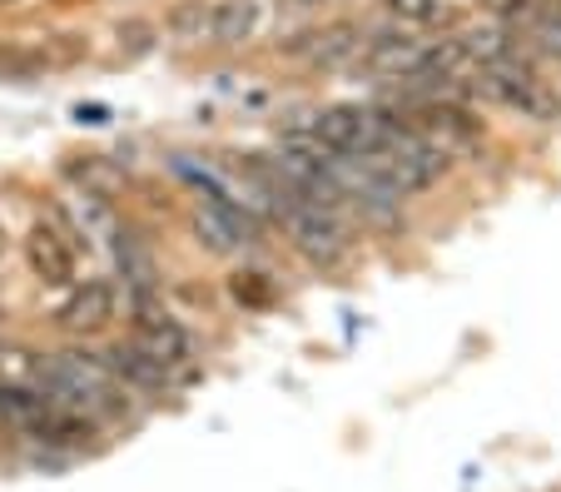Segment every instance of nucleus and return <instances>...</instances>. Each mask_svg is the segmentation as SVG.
Listing matches in <instances>:
<instances>
[{
	"mask_svg": "<svg viewBox=\"0 0 561 492\" xmlns=\"http://www.w3.org/2000/svg\"><path fill=\"white\" fill-rule=\"evenodd\" d=\"M388 115L403 129H413L427 150H437L443 160H467L488 145V119H477V110L462 95H433V90H408L398 105H388Z\"/></svg>",
	"mask_w": 561,
	"mask_h": 492,
	"instance_id": "obj_1",
	"label": "nucleus"
},
{
	"mask_svg": "<svg viewBox=\"0 0 561 492\" xmlns=\"http://www.w3.org/2000/svg\"><path fill=\"white\" fill-rule=\"evenodd\" d=\"M35 388L85 417H115V413H125V403H129V388L119 384V374L105 364V354H85V348L45 354L41 384Z\"/></svg>",
	"mask_w": 561,
	"mask_h": 492,
	"instance_id": "obj_2",
	"label": "nucleus"
},
{
	"mask_svg": "<svg viewBox=\"0 0 561 492\" xmlns=\"http://www.w3.org/2000/svg\"><path fill=\"white\" fill-rule=\"evenodd\" d=\"M472 95L492 100V105L512 110V115H522V119H537V125H557L561 119V95L531 70L527 60H522V50L507 55V60L482 65Z\"/></svg>",
	"mask_w": 561,
	"mask_h": 492,
	"instance_id": "obj_3",
	"label": "nucleus"
},
{
	"mask_svg": "<svg viewBox=\"0 0 561 492\" xmlns=\"http://www.w3.org/2000/svg\"><path fill=\"white\" fill-rule=\"evenodd\" d=\"M129 343L145 348L170 378L194 374V339L184 333V323L159 304V294H129Z\"/></svg>",
	"mask_w": 561,
	"mask_h": 492,
	"instance_id": "obj_4",
	"label": "nucleus"
},
{
	"mask_svg": "<svg viewBox=\"0 0 561 492\" xmlns=\"http://www.w3.org/2000/svg\"><path fill=\"white\" fill-rule=\"evenodd\" d=\"M21 254H25V268L31 278H41L45 289H75L80 284V234L65 225L60 215L50 219H35L31 234L21 239Z\"/></svg>",
	"mask_w": 561,
	"mask_h": 492,
	"instance_id": "obj_5",
	"label": "nucleus"
},
{
	"mask_svg": "<svg viewBox=\"0 0 561 492\" xmlns=\"http://www.w3.org/2000/svg\"><path fill=\"white\" fill-rule=\"evenodd\" d=\"M313 135L323 139L333 155L363 160V155L388 145L392 119H388V110H378V105H323L313 115Z\"/></svg>",
	"mask_w": 561,
	"mask_h": 492,
	"instance_id": "obj_6",
	"label": "nucleus"
},
{
	"mask_svg": "<svg viewBox=\"0 0 561 492\" xmlns=\"http://www.w3.org/2000/svg\"><path fill=\"white\" fill-rule=\"evenodd\" d=\"M119 313V294L110 278H80L70 289V299L60 304V313H55V323H60L70 339H95V333H105L110 323H115Z\"/></svg>",
	"mask_w": 561,
	"mask_h": 492,
	"instance_id": "obj_7",
	"label": "nucleus"
},
{
	"mask_svg": "<svg viewBox=\"0 0 561 492\" xmlns=\"http://www.w3.org/2000/svg\"><path fill=\"white\" fill-rule=\"evenodd\" d=\"M427 50H433V41H417V35H373L358 70H368L373 80H403V85H413L423 76Z\"/></svg>",
	"mask_w": 561,
	"mask_h": 492,
	"instance_id": "obj_8",
	"label": "nucleus"
},
{
	"mask_svg": "<svg viewBox=\"0 0 561 492\" xmlns=\"http://www.w3.org/2000/svg\"><path fill=\"white\" fill-rule=\"evenodd\" d=\"M294 50H304L308 60L323 65V70H339V65H358L363 60L368 35H363V25H353V21H333V25H323V31L304 35Z\"/></svg>",
	"mask_w": 561,
	"mask_h": 492,
	"instance_id": "obj_9",
	"label": "nucleus"
},
{
	"mask_svg": "<svg viewBox=\"0 0 561 492\" xmlns=\"http://www.w3.org/2000/svg\"><path fill=\"white\" fill-rule=\"evenodd\" d=\"M105 364L119 374V384L125 388H149V393H159V388H170L174 378L164 374V368L154 364V358L145 354V348H135V343H115V348H105Z\"/></svg>",
	"mask_w": 561,
	"mask_h": 492,
	"instance_id": "obj_10",
	"label": "nucleus"
},
{
	"mask_svg": "<svg viewBox=\"0 0 561 492\" xmlns=\"http://www.w3.org/2000/svg\"><path fill=\"white\" fill-rule=\"evenodd\" d=\"M264 25L259 0H214V45H244Z\"/></svg>",
	"mask_w": 561,
	"mask_h": 492,
	"instance_id": "obj_11",
	"label": "nucleus"
},
{
	"mask_svg": "<svg viewBox=\"0 0 561 492\" xmlns=\"http://www.w3.org/2000/svg\"><path fill=\"white\" fill-rule=\"evenodd\" d=\"M65 180H70L75 190L100 194V199H110V204H115V194L125 190V174H119L105 155H75V160H65Z\"/></svg>",
	"mask_w": 561,
	"mask_h": 492,
	"instance_id": "obj_12",
	"label": "nucleus"
},
{
	"mask_svg": "<svg viewBox=\"0 0 561 492\" xmlns=\"http://www.w3.org/2000/svg\"><path fill=\"white\" fill-rule=\"evenodd\" d=\"M164 25H170V35L184 45H214V5H204V0H180V5L164 15Z\"/></svg>",
	"mask_w": 561,
	"mask_h": 492,
	"instance_id": "obj_13",
	"label": "nucleus"
},
{
	"mask_svg": "<svg viewBox=\"0 0 561 492\" xmlns=\"http://www.w3.org/2000/svg\"><path fill=\"white\" fill-rule=\"evenodd\" d=\"M229 299L239 309H274L278 304V284L264 268H233L229 274Z\"/></svg>",
	"mask_w": 561,
	"mask_h": 492,
	"instance_id": "obj_14",
	"label": "nucleus"
},
{
	"mask_svg": "<svg viewBox=\"0 0 561 492\" xmlns=\"http://www.w3.org/2000/svg\"><path fill=\"white\" fill-rule=\"evenodd\" d=\"M115 35H119V55H125V60H145V55L159 45V25L145 21V15H129V21H119Z\"/></svg>",
	"mask_w": 561,
	"mask_h": 492,
	"instance_id": "obj_15",
	"label": "nucleus"
},
{
	"mask_svg": "<svg viewBox=\"0 0 561 492\" xmlns=\"http://www.w3.org/2000/svg\"><path fill=\"white\" fill-rule=\"evenodd\" d=\"M388 11L398 15L403 25H417V31L447 21V5H443V0H388Z\"/></svg>",
	"mask_w": 561,
	"mask_h": 492,
	"instance_id": "obj_16",
	"label": "nucleus"
},
{
	"mask_svg": "<svg viewBox=\"0 0 561 492\" xmlns=\"http://www.w3.org/2000/svg\"><path fill=\"white\" fill-rule=\"evenodd\" d=\"M482 5H488L492 15H522L531 5V0H482Z\"/></svg>",
	"mask_w": 561,
	"mask_h": 492,
	"instance_id": "obj_17",
	"label": "nucleus"
},
{
	"mask_svg": "<svg viewBox=\"0 0 561 492\" xmlns=\"http://www.w3.org/2000/svg\"><path fill=\"white\" fill-rule=\"evenodd\" d=\"M5 244H11V239H5V229H0V259H5Z\"/></svg>",
	"mask_w": 561,
	"mask_h": 492,
	"instance_id": "obj_18",
	"label": "nucleus"
},
{
	"mask_svg": "<svg viewBox=\"0 0 561 492\" xmlns=\"http://www.w3.org/2000/svg\"><path fill=\"white\" fill-rule=\"evenodd\" d=\"M0 5H15V0H0Z\"/></svg>",
	"mask_w": 561,
	"mask_h": 492,
	"instance_id": "obj_19",
	"label": "nucleus"
}]
</instances>
